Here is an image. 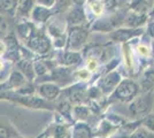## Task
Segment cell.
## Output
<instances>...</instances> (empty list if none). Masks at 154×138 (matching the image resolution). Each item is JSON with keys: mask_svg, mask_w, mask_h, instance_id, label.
<instances>
[{"mask_svg": "<svg viewBox=\"0 0 154 138\" xmlns=\"http://www.w3.org/2000/svg\"><path fill=\"white\" fill-rule=\"evenodd\" d=\"M139 93H140V86L137 81L132 78H122L113 93L107 97V103L119 101L128 105Z\"/></svg>", "mask_w": 154, "mask_h": 138, "instance_id": "cell-1", "label": "cell"}, {"mask_svg": "<svg viewBox=\"0 0 154 138\" xmlns=\"http://www.w3.org/2000/svg\"><path fill=\"white\" fill-rule=\"evenodd\" d=\"M154 90L140 92L131 103L128 104V113L132 120H141L148 113L153 112Z\"/></svg>", "mask_w": 154, "mask_h": 138, "instance_id": "cell-2", "label": "cell"}, {"mask_svg": "<svg viewBox=\"0 0 154 138\" xmlns=\"http://www.w3.org/2000/svg\"><path fill=\"white\" fill-rule=\"evenodd\" d=\"M68 101H70L71 105H83L89 103V97H88V86L84 84L83 82H76L70 85L66 86L62 89L61 96Z\"/></svg>", "mask_w": 154, "mask_h": 138, "instance_id": "cell-3", "label": "cell"}, {"mask_svg": "<svg viewBox=\"0 0 154 138\" xmlns=\"http://www.w3.org/2000/svg\"><path fill=\"white\" fill-rule=\"evenodd\" d=\"M89 30L83 26H70L67 33V50L79 52L86 44L89 38Z\"/></svg>", "mask_w": 154, "mask_h": 138, "instance_id": "cell-4", "label": "cell"}, {"mask_svg": "<svg viewBox=\"0 0 154 138\" xmlns=\"http://www.w3.org/2000/svg\"><path fill=\"white\" fill-rule=\"evenodd\" d=\"M28 48L35 54L38 55H45L47 53L51 52L53 48L52 40L46 36L44 32H40L38 30H35L30 39L26 43Z\"/></svg>", "mask_w": 154, "mask_h": 138, "instance_id": "cell-5", "label": "cell"}, {"mask_svg": "<svg viewBox=\"0 0 154 138\" xmlns=\"http://www.w3.org/2000/svg\"><path fill=\"white\" fill-rule=\"evenodd\" d=\"M122 78L123 77L121 72L114 69V70H110V72L103 74L100 78L97 79L96 85L101 90V92L106 97H109L116 89V86L120 84Z\"/></svg>", "mask_w": 154, "mask_h": 138, "instance_id": "cell-6", "label": "cell"}, {"mask_svg": "<svg viewBox=\"0 0 154 138\" xmlns=\"http://www.w3.org/2000/svg\"><path fill=\"white\" fill-rule=\"evenodd\" d=\"M62 87L54 82H42L37 83V94L47 101H55L60 98Z\"/></svg>", "mask_w": 154, "mask_h": 138, "instance_id": "cell-7", "label": "cell"}, {"mask_svg": "<svg viewBox=\"0 0 154 138\" xmlns=\"http://www.w3.org/2000/svg\"><path fill=\"white\" fill-rule=\"evenodd\" d=\"M144 32V30L141 28H120V29H115L112 32L109 33V38L115 41V43H121V44H125L129 40L134 39L136 37H139Z\"/></svg>", "mask_w": 154, "mask_h": 138, "instance_id": "cell-8", "label": "cell"}, {"mask_svg": "<svg viewBox=\"0 0 154 138\" xmlns=\"http://www.w3.org/2000/svg\"><path fill=\"white\" fill-rule=\"evenodd\" d=\"M81 61H82V54H81V52L66 50V51H60L58 53L57 59H55V63L58 66L75 67Z\"/></svg>", "mask_w": 154, "mask_h": 138, "instance_id": "cell-9", "label": "cell"}, {"mask_svg": "<svg viewBox=\"0 0 154 138\" xmlns=\"http://www.w3.org/2000/svg\"><path fill=\"white\" fill-rule=\"evenodd\" d=\"M71 137L72 138H94V131L92 130L88 122L78 121L72 124V128L70 130Z\"/></svg>", "mask_w": 154, "mask_h": 138, "instance_id": "cell-10", "label": "cell"}, {"mask_svg": "<svg viewBox=\"0 0 154 138\" xmlns=\"http://www.w3.org/2000/svg\"><path fill=\"white\" fill-rule=\"evenodd\" d=\"M147 20L148 14H139L129 11L124 17V24L128 28L137 29V28H141L143 26H145L147 23Z\"/></svg>", "mask_w": 154, "mask_h": 138, "instance_id": "cell-11", "label": "cell"}, {"mask_svg": "<svg viewBox=\"0 0 154 138\" xmlns=\"http://www.w3.org/2000/svg\"><path fill=\"white\" fill-rule=\"evenodd\" d=\"M119 130V128L115 127L112 122H109L107 118L103 116L100 122L97 125V130L94 131V136L96 137H110L112 135L116 133Z\"/></svg>", "mask_w": 154, "mask_h": 138, "instance_id": "cell-12", "label": "cell"}, {"mask_svg": "<svg viewBox=\"0 0 154 138\" xmlns=\"http://www.w3.org/2000/svg\"><path fill=\"white\" fill-rule=\"evenodd\" d=\"M53 15V11L51 8H47L44 6H39V5H35L33 9L31 12V17L33 22L38 23V24H43L46 23L50 20Z\"/></svg>", "mask_w": 154, "mask_h": 138, "instance_id": "cell-13", "label": "cell"}, {"mask_svg": "<svg viewBox=\"0 0 154 138\" xmlns=\"http://www.w3.org/2000/svg\"><path fill=\"white\" fill-rule=\"evenodd\" d=\"M16 69H19L20 72L26 76L28 81L35 82L36 72H35V68H33V61H31L30 59L22 58L20 61L16 62Z\"/></svg>", "mask_w": 154, "mask_h": 138, "instance_id": "cell-14", "label": "cell"}, {"mask_svg": "<svg viewBox=\"0 0 154 138\" xmlns=\"http://www.w3.org/2000/svg\"><path fill=\"white\" fill-rule=\"evenodd\" d=\"M92 114L93 113L91 111L90 106L86 105V104L72 106V109H71V116H72V120L75 122H78V121L86 122Z\"/></svg>", "mask_w": 154, "mask_h": 138, "instance_id": "cell-15", "label": "cell"}, {"mask_svg": "<svg viewBox=\"0 0 154 138\" xmlns=\"http://www.w3.org/2000/svg\"><path fill=\"white\" fill-rule=\"evenodd\" d=\"M54 67L55 66H54L53 61H51V60H35L33 61V68H35V72H36V78L37 77H43L47 74H50Z\"/></svg>", "mask_w": 154, "mask_h": 138, "instance_id": "cell-16", "label": "cell"}, {"mask_svg": "<svg viewBox=\"0 0 154 138\" xmlns=\"http://www.w3.org/2000/svg\"><path fill=\"white\" fill-rule=\"evenodd\" d=\"M138 83L140 86V92H147L154 90V67L147 68L144 72L140 81Z\"/></svg>", "mask_w": 154, "mask_h": 138, "instance_id": "cell-17", "label": "cell"}, {"mask_svg": "<svg viewBox=\"0 0 154 138\" xmlns=\"http://www.w3.org/2000/svg\"><path fill=\"white\" fill-rule=\"evenodd\" d=\"M60 98L61 99L59 100L58 104L55 105V109H57L58 114H60L67 122L74 121V120H72V116H71V109H72L71 103L68 101V100L66 98H63V97H60Z\"/></svg>", "mask_w": 154, "mask_h": 138, "instance_id": "cell-18", "label": "cell"}, {"mask_svg": "<svg viewBox=\"0 0 154 138\" xmlns=\"http://www.w3.org/2000/svg\"><path fill=\"white\" fill-rule=\"evenodd\" d=\"M128 4L129 11L139 14H148L153 7V4L148 0H130Z\"/></svg>", "mask_w": 154, "mask_h": 138, "instance_id": "cell-19", "label": "cell"}, {"mask_svg": "<svg viewBox=\"0 0 154 138\" xmlns=\"http://www.w3.org/2000/svg\"><path fill=\"white\" fill-rule=\"evenodd\" d=\"M35 0H19L17 1V5H16V11L15 14L22 16V17H26L31 15V12L35 7Z\"/></svg>", "mask_w": 154, "mask_h": 138, "instance_id": "cell-20", "label": "cell"}, {"mask_svg": "<svg viewBox=\"0 0 154 138\" xmlns=\"http://www.w3.org/2000/svg\"><path fill=\"white\" fill-rule=\"evenodd\" d=\"M86 21V16L84 14L83 9L81 8H74L67 16V22L70 26H83V23Z\"/></svg>", "mask_w": 154, "mask_h": 138, "instance_id": "cell-21", "label": "cell"}, {"mask_svg": "<svg viewBox=\"0 0 154 138\" xmlns=\"http://www.w3.org/2000/svg\"><path fill=\"white\" fill-rule=\"evenodd\" d=\"M35 30H36V28L30 22H23L17 26V35H19L20 39L26 44L28 43V40L30 39Z\"/></svg>", "mask_w": 154, "mask_h": 138, "instance_id": "cell-22", "label": "cell"}, {"mask_svg": "<svg viewBox=\"0 0 154 138\" xmlns=\"http://www.w3.org/2000/svg\"><path fill=\"white\" fill-rule=\"evenodd\" d=\"M19 0H0V15H13Z\"/></svg>", "mask_w": 154, "mask_h": 138, "instance_id": "cell-23", "label": "cell"}, {"mask_svg": "<svg viewBox=\"0 0 154 138\" xmlns=\"http://www.w3.org/2000/svg\"><path fill=\"white\" fill-rule=\"evenodd\" d=\"M68 135H70V130L64 123H57V125L53 129L52 138H64Z\"/></svg>", "mask_w": 154, "mask_h": 138, "instance_id": "cell-24", "label": "cell"}, {"mask_svg": "<svg viewBox=\"0 0 154 138\" xmlns=\"http://www.w3.org/2000/svg\"><path fill=\"white\" fill-rule=\"evenodd\" d=\"M127 138H154V132L149 131L148 129H146L145 127H143L140 124Z\"/></svg>", "mask_w": 154, "mask_h": 138, "instance_id": "cell-25", "label": "cell"}, {"mask_svg": "<svg viewBox=\"0 0 154 138\" xmlns=\"http://www.w3.org/2000/svg\"><path fill=\"white\" fill-rule=\"evenodd\" d=\"M92 77V72L85 67V68H81V69H77L76 72H74V78L76 82H88L90 81Z\"/></svg>", "mask_w": 154, "mask_h": 138, "instance_id": "cell-26", "label": "cell"}, {"mask_svg": "<svg viewBox=\"0 0 154 138\" xmlns=\"http://www.w3.org/2000/svg\"><path fill=\"white\" fill-rule=\"evenodd\" d=\"M90 8L91 12L94 14L96 16H101L103 13V9H105V6H103L101 0H91Z\"/></svg>", "mask_w": 154, "mask_h": 138, "instance_id": "cell-27", "label": "cell"}, {"mask_svg": "<svg viewBox=\"0 0 154 138\" xmlns=\"http://www.w3.org/2000/svg\"><path fill=\"white\" fill-rule=\"evenodd\" d=\"M105 118L108 120L109 122H112L113 124L115 125V127H117L119 129H120V127L127 121L125 120V118H123V116H121V115H119V114H114V113H109V114H106L105 115Z\"/></svg>", "mask_w": 154, "mask_h": 138, "instance_id": "cell-28", "label": "cell"}, {"mask_svg": "<svg viewBox=\"0 0 154 138\" xmlns=\"http://www.w3.org/2000/svg\"><path fill=\"white\" fill-rule=\"evenodd\" d=\"M141 125L148 129L149 131L154 132V112L148 113L144 118H141Z\"/></svg>", "mask_w": 154, "mask_h": 138, "instance_id": "cell-29", "label": "cell"}, {"mask_svg": "<svg viewBox=\"0 0 154 138\" xmlns=\"http://www.w3.org/2000/svg\"><path fill=\"white\" fill-rule=\"evenodd\" d=\"M85 67H86L91 72H96L99 70L100 62H99V60L96 59V58H93V57H88V58H86V62H85Z\"/></svg>", "mask_w": 154, "mask_h": 138, "instance_id": "cell-30", "label": "cell"}, {"mask_svg": "<svg viewBox=\"0 0 154 138\" xmlns=\"http://www.w3.org/2000/svg\"><path fill=\"white\" fill-rule=\"evenodd\" d=\"M136 52H137V54H138L140 58H148V57H149V54H151L149 48H148L147 46L143 45V44H140V45L137 46Z\"/></svg>", "mask_w": 154, "mask_h": 138, "instance_id": "cell-31", "label": "cell"}, {"mask_svg": "<svg viewBox=\"0 0 154 138\" xmlns=\"http://www.w3.org/2000/svg\"><path fill=\"white\" fill-rule=\"evenodd\" d=\"M69 2H70V0H55V6H57L58 12L64 11L67 7L69 6Z\"/></svg>", "mask_w": 154, "mask_h": 138, "instance_id": "cell-32", "label": "cell"}, {"mask_svg": "<svg viewBox=\"0 0 154 138\" xmlns=\"http://www.w3.org/2000/svg\"><path fill=\"white\" fill-rule=\"evenodd\" d=\"M35 2L36 5L47 7V8H52L55 6V0H35Z\"/></svg>", "mask_w": 154, "mask_h": 138, "instance_id": "cell-33", "label": "cell"}, {"mask_svg": "<svg viewBox=\"0 0 154 138\" xmlns=\"http://www.w3.org/2000/svg\"><path fill=\"white\" fill-rule=\"evenodd\" d=\"M101 1H103L105 8H107L109 11L115 9L117 6V0H101Z\"/></svg>", "mask_w": 154, "mask_h": 138, "instance_id": "cell-34", "label": "cell"}, {"mask_svg": "<svg viewBox=\"0 0 154 138\" xmlns=\"http://www.w3.org/2000/svg\"><path fill=\"white\" fill-rule=\"evenodd\" d=\"M146 31H147L148 36L152 37L154 39V20H152L151 22L147 23V29H146Z\"/></svg>", "mask_w": 154, "mask_h": 138, "instance_id": "cell-35", "label": "cell"}, {"mask_svg": "<svg viewBox=\"0 0 154 138\" xmlns=\"http://www.w3.org/2000/svg\"><path fill=\"white\" fill-rule=\"evenodd\" d=\"M7 53V44L5 40L0 39V57L6 55Z\"/></svg>", "mask_w": 154, "mask_h": 138, "instance_id": "cell-36", "label": "cell"}, {"mask_svg": "<svg viewBox=\"0 0 154 138\" xmlns=\"http://www.w3.org/2000/svg\"><path fill=\"white\" fill-rule=\"evenodd\" d=\"M0 138H9V130L1 124H0Z\"/></svg>", "mask_w": 154, "mask_h": 138, "instance_id": "cell-37", "label": "cell"}, {"mask_svg": "<svg viewBox=\"0 0 154 138\" xmlns=\"http://www.w3.org/2000/svg\"><path fill=\"white\" fill-rule=\"evenodd\" d=\"M7 69H9L7 67V63L2 60V57H0V72H4V70H7Z\"/></svg>", "mask_w": 154, "mask_h": 138, "instance_id": "cell-38", "label": "cell"}, {"mask_svg": "<svg viewBox=\"0 0 154 138\" xmlns=\"http://www.w3.org/2000/svg\"><path fill=\"white\" fill-rule=\"evenodd\" d=\"M148 16H149L152 20H154V5H153V7H152V9H151V12L148 13Z\"/></svg>", "mask_w": 154, "mask_h": 138, "instance_id": "cell-39", "label": "cell"}, {"mask_svg": "<svg viewBox=\"0 0 154 138\" xmlns=\"http://www.w3.org/2000/svg\"><path fill=\"white\" fill-rule=\"evenodd\" d=\"M72 1H74V2H76L77 5H82V4H84V1H85V0H72Z\"/></svg>", "mask_w": 154, "mask_h": 138, "instance_id": "cell-40", "label": "cell"}, {"mask_svg": "<svg viewBox=\"0 0 154 138\" xmlns=\"http://www.w3.org/2000/svg\"><path fill=\"white\" fill-rule=\"evenodd\" d=\"M130 0H117L119 4H125V2H129Z\"/></svg>", "mask_w": 154, "mask_h": 138, "instance_id": "cell-41", "label": "cell"}, {"mask_svg": "<svg viewBox=\"0 0 154 138\" xmlns=\"http://www.w3.org/2000/svg\"><path fill=\"white\" fill-rule=\"evenodd\" d=\"M64 138H72V137H71V133H70V135H68L67 137H64Z\"/></svg>", "mask_w": 154, "mask_h": 138, "instance_id": "cell-42", "label": "cell"}, {"mask_svg": "<svg viewBox=\"0 0 154 138\" xmlns=\"http://www.w3.org/2000/svg\"><path fill=\"white\" fill-rule=\"evenodd\" d=\"M149 2H152V4H154V0H148Z\"/></svg>", "mask_w": 154, "mask_h": 138, "instance_id": "cell-43", "label": "cell"}, {"mask_svg": "<svg viewBox=\"0 0 154 138\" xmlns=\"http://www.w3.org/2000/svg\"><path fill=\"white\" fill-rule=\"evenodd\" d=\"M100 138H112V137H100Z\"/></svg>", "mask_w": 154, "mask_h": 138, "instance_id": "cell-44", "label": "cell"}, {"mask_svg": "<svg viewBox=\"0 0 154 138\" xmlns=\"http://www.w3.org/2000/svg\"><path fill=\"white\" fill-rule=\"evenodd\" d=\"M153 112H154V108H153Z\"/></svg>", "mask_w": 154, "mask_h": 138, "instance_id": "cell-45", "label": "cell"}]
</instances>
